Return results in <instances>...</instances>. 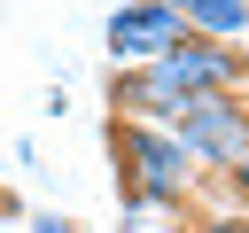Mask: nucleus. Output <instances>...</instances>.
Masks as SVG:
<instances>
[{
	"label": "nucleus",
	"mask_w": 249,
	"mask_h": 233,
	"mask_svg": "<svg viewBox=\"0 0 249 233\" xmlns=\"http://www.w3.org/2000/svg\"><path fill=\"white\" fill-rule=\"evenodd\" d=\"M202 233H249V210H241V217H210Z\"/></svg>",
	"instance_id": "8"
},
{
	"label": "nucleus",
	"mask_w": 249,
	"mask_h": 233,
	"mask_svg": "<svg viewBox=\"0 0 249 233\" xmlns=\"http://www.w3.org/2000/svg\"><path fill=\"white\" fill-rule=\"evenodd\" d=\"M109 109L117 116H140V124H171L179 109H187V93L148 62V70H117V93H109Z\"/></svg>",
	"instance_id": "5"
},
{
	"label": "nucleus",
	"mask_w": 249,
	"mask_h": 233,
	"mask_svg": "<svg viewBox=\"0 0 249 233\" xmlns=\"http://www.w3.org/2000/svg\"><path fill=\"white\" fill-rule=\"evenodd\" d=\"M109 148H117V186H132V194H148V202H163V210H187V194H195V155H187V140L171 132V124H140V116H117L109 124Z\"/></svg>",
	"instance_id": "1"
},
{
	"label": "nucleus",
	"mask_w": 249,
	"mask_h": 233,
	"mask_svg": "<svg viewBox=\"0 0 249 233\" xmlns=\"http://www.w3.org/2000/svg\"><path fill=\"white\" fill-rule=\"evenodd\" d=\"M171 132L210 171H233L249 155V109H241V93H187V109L171 116Z\"/></svg>",
	"instance_id": "2"
},
{
	"label": "nucleus",
	"mask_w": 249,
	"mask_h": 233,
	"mask_svg": "<svg viewBox=\"0 0 249 233\" xmlns=\"http://www.w3.org/2000/svg\"><path fill=\"white\" fill-rule=\"evenodd\" d=\"M101 39H109L117 70H148V62H163V54L187 39V16L163 8V0H117V16H109Z\"/></svg>",
	"instance_id": "3"
},
{
	"label": "nucleus",
	"mask_w": 249,
	"mask_h": 233,
	"mask_svg": "<svg viewBox=\"0 0 249 233\" xmlns=\"http://www.w3.org/2000/svg\"><path fill=\"white\" fill-rule=\"evenodd\" d=\"M156 70H163L179 93H233V85H249V62L226 54V47H210V39H179Z\"/></svg>",
	"instance_id": "4"
},
{
	"label": "nucleus",
	"mask_w": 249,
	"mask_h": 233,
	"mask_svg": "<svg viewBox=\"0 0 249 233\" xmlns=\"http://www.w3.org/2000/svg\"><path fill=\"white\" fill-rule=\"evenodd\" d=\"M163 8H187V0H163Z\"/></svg>",
	"instance_id": "10"
},
{
	"label": "nucleus",
	"mask_w": 249,
	"mask_h": 233,
	"mask_svg": "<svg viewBox=\"0 0 249 233\" xmlns=\"http://www.w3.org/2000/svg\"><path fill=\"white\" fill-rule=\"evenodd\" d=\"M233 202H241V210H249V155H241V163H233Z\"/></svg>",
	"instance_id": "9"
},
{
	"label": "nucleus",
	"mask_w": 249,
	"mask_h": 233,
	"mask_svg": "<svg viewBox=\"0 0 249 233\" xmlns=\"http://www.w3.org/2000/svg\"><path fill=\"white\" fill-rule=\"evenodd\" d=\"M187 39H249V0H187Z\"/></svg>",
	"instance_id": "6"
},
{
	"label": "nucleus",
	"mask_w": 249,
	"mask_h": 233,
	"mask_svg": "<svg viewBox=\"0 0 249 233\" xmlns=\"http://www.w3.org/2000/svg\"><path fill=\"white\" fill-rule=\"evenodd\" d=\"M23 233H78V225H70V217H47V210H39V217H23Z\"/></svg>",
	"instance_id": "7"
}]
</instances>
